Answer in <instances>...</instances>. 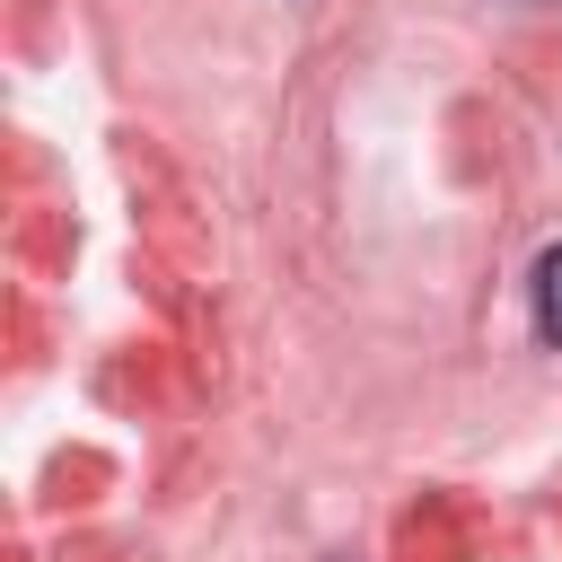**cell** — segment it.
<instances>
[{
	"label": "cell",
	"mask_w": 562,
	"mask_h": 562,
	"mask_svg": "<svg viewBox=\"0 0 562 562\" xmlns=\"http://www.w3.org/2000/svg\"><path fill=\"white\" fill-rule=\"evenodd\" d=\"M536 334L562 351V246L536 255Z\"/></svg>",
	"instance_id": "1"
}]
</instances>
